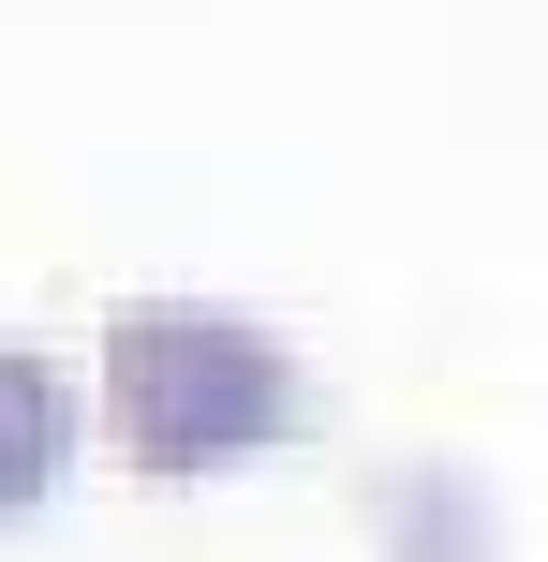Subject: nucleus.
Returning a JSON list of instances; mask_svg holds the SVG:
<instances>
[{"label": "nucleus", "instance_id": "nucleus-1", "mask_svg": "<svg viewBox=\"0 0 548 562\" xmlns=\"http://www.w3.org/2000/svg\"><path fill=\"white\" fill-rule=\"evenodd\" d=\"M104 415L134 474H237L312 429V370L237 311H119L104 326Z\"/></svg>", "mask_w": 548, "mask_h": 562}, {"label": "nucleus", "instance_id": "nucleus-2", "mask_svg": "<svg viewBox=\"0 0 548 562\" xmlns=\"http://www.w3.org/2000/svg\"><path fill=\"white\" fill-rule=\"evenodd\" d=\"M59 474H75V385H59L45 356H15V340H0V518L45 504Z\"/></svg>", "mask_w": 548, "mask_h": 562}]
</instances>
